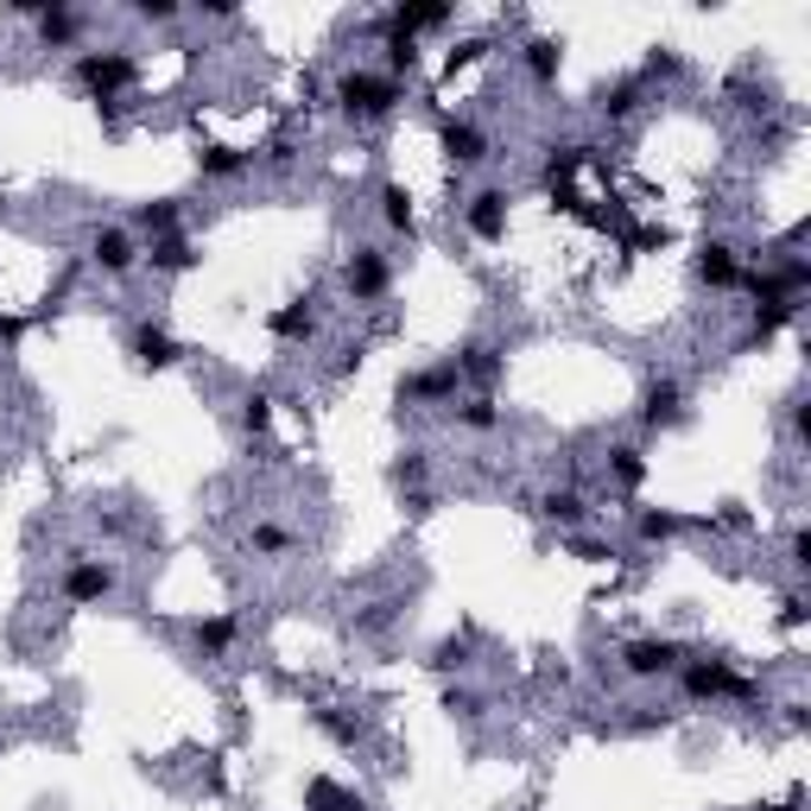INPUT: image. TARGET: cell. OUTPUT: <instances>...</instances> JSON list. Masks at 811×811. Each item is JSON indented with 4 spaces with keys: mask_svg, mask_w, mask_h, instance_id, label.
I'll list each match as a JSON object with an SVG mask.
<instances>
[{
    "mask_svg": "<svg viewBox=\"0 0 811 811\" xmlns=\"http://www.w3.org/2000/svg\"><path fill=\"white\" fill-rule=\"evenodd\" d=\"M393 101H400V83H393V76H380V71H349V76H343V108L361 115V121L387 115Z\"/></svg>",
    "mask_w": 811,
    "mask_h": 811,
    "instance_id": "1",
    "label": "cell"
},
{
    "mask_svg": "<svg viewBox=\"0 0 811 811\" xmlns=\"http://www.w3.org/2000/svg\"><path fill=\"white\" fill-rule=\"evenodd\" d=\"M621 666H628L634 679H666V672L684 666V647L666 640V634H647V640H628V647H621Z\"/></svg>",
    "mask_w": 811,
    "mask_h": 811,
    "instance_id": "2",
    "label": "cell"
},
{
    "mask_svg": "<svg viewBox=\"0 0 811 811\" xmlns=\"http://www.w3.org/2000/svg\"><path fill=\"white\" fill-rule=\"evenodd\" d=\"M679 672L691 698H748V679L735 666H723V659H684Z\"/></svg>",
    "mask_w": 811,
    "mask_h": 811,
    "instance_id": "3",
    "label": "cell"
},
{
    "mask_svg": "<svg viewBox=\"0 0 811 811\" xmlns=\"http://www.w3.org/2000/svg\"><path fill=\"white\" fill-rule=\"evenodd\" d=\"M76 76H83V83L108 101L121 83H133V57H127V51H101V57L89 51V57H76Z\"/></svg>",
    "mask_w": 811,
    "mask_h": 811,
    "instance_id": "4",
    "label": "cell"
},
{
    "mask_svg": "<svg viewBox=\"0 0 811 811\" xmlns=\"http://www.w3.org/2000/svg\"><path fill=\"white\" fill-rule=\"evenodd\" d=\"M463 223H469V235H482V241H501L507 235V191H476V197L463 203Z\"/></svg>",
    "mask_w": 811,
    "mask_h": 811,
    "instance_id": "5",
    "label": "cell"
},
{
    "mask_svg": "<svg viewBox=\"0 0 811 811\" xmlns=\"http://www.w3.org/2000/svg\"><path fill=\"white\" fill-rule=\"evenodd\" d=\"M343 285H349V299H361V304L380 299V292H387V253H380V248H355Z\"/></svg>",
    "mask_w": 811,
    "mask_h": 811,
    "instance_id": "6",
    "label": "cell"
},
{
    "mask_svg": "<svg viewBox=\"0 0 811 811\" xmlns=\"http://www.w3.org/2000/svg\"><path fill=\"white\" fill-rule=\"evenodd\" d=\"M64 596L71 603H101V596H115V571L96 564V558H76L71 571H64Z\"/></svg>",
    "mask_w": 811,
    "mask_h": 811,
    "instance_id": "7",
    "label": "cell"
},
{
    "mask_svg": "<svg viewBox=\"0 0 811 811\" xmlns=\"http://www.w3.org/2000/svg\"><path fill=\"white\" fill-rule=\"evenodd\" d=\"M679 412H684V387L679 380H653L647 387V400H640V425H679Z\"/></svg>",
    "mask_w": 811,
    "mask_h": 811,
    "instance_id": "8",
    "label": "cell"
},
{
    "mask_svg": "<svg viewBox=\"0 0 811 811\" xmlns=\"http://www.w3.org/2000/svg\"><path fill=\"white\" fill-rule=\"evenodd\" d=\"M698 279H704V285H716V292L742 279V260H735L729 241H704V248H698Z\"/></svg>",
    "mask_w": 811,
    "mask_h": 811,
    "instance_id": "9",
    "label": "cell"
},
{
    "mask_svg": "<svg viewBox=\"0 0 811 811\" xmlns=\"http://www.w3.org/2000/svg\"><path fill=\"white\" fill-rule=\"evenodd\" d=\"M133 260H140V248H133L127 228H101L96 235V267L101 273H133Z\"/></svg>",
    "mask_w": 811,
    "mask_h": 811,
    "instance_id": "10",
    "label": "cell"
},
{
    "mask_svg": "<svg viewBox=\"0 0 811 811\" xmlns=\"http://www.w3.org/2000/svg\"><path fill=\"white\" fill-rule=\"evenodd\" d=\"M444 152H451L456 165H482V159H488V140H482V127H469V121H444Z\"/></svg>",
    "mask_w": 811,
    "mask_h": 811,
    "instance_id": "11",
    "label": "cell"
},
{
    "mask_svg": "<svg viewBox=\"0 0 811 811\" xmlns=\"http://www.w3.org/2000/svg\"><path fill=\"white\" fill-rule=\"evenodd\" d=\"M133 355H140V361H147V368H172L177 361V343L172 336H165V329H140V336H133Z\"/></svg>",
    "mask_w": 811,
    "mask_h": 811,
    "instance_id": "12",
    "label": "cell"
},
{
    "mask_svg": "<svg viewBox=\"0 0 811 811\" xmlns=\"http://www.w3.org/2000/svg\"><path fill=\"white\" fill-rule=\"evenodd\" d=\"M197 172H203V177H241V172H248V152H235V147H203V152H197Z\"/></svg>",
    "mask_w": 811,
    "mask_h": 811,
    "instance_id": "13",
    "label": "cell"
},
{
    "mask_svg": "<svg viewBox=\"0 0 811 811\" xmlns=\"http://www.w3.org/2000/svg\"><path fill=\"white\" fill-rule=\"evenodd\" d=\"M380 216H387V228H393V235H406V228H412V197H406L400 184H380Z\"/></svg>",
    "mask_w": 811,
    "mask_h": 811,
    "instance_id": "14",
    "label": "cell"
},
{
    "mask_svg": "<svg viewBox=\"0 0 811 811\" xmlns=\"http://www.w3.org/2000/svg\"><path fill=\"white\" fill-rule=\"evenodd\" d=\"M267 329H273V336H292V343H299V336H311V329H317V317H311L304 304H285V311H273V317H267Z\"/></svg>",
    "mask_w": 811,
    "mask_h": 811,
    "instance_id": "15",
    "label": "cell"
},
{
    "mask_svg": "<svg viewBox=\"0 0 811 811\" xmlns=\"http://www.w3.org/2000/svg\"><path fill=\"white\" fill-rule=\"evenodd\" d=\"M527 71H532V83H552L558 76V45L552 39H532L527 45Z\"/></svg>",
    "mask_w": 811,
    "mask_h": 811,
    "instance_id": "16",
    "label": "cell"
},
{
    "mask_svg": "<svg viewBox=\"0 0 811 811\" xmlns=\"http://www.w3.org/2000/svg\"><path fill=\"white\" fill-rule=\"evenodd\" d=\"M133 223L152 228V235H165V228H177V203H140V209H133Z\"/></svg>",
    "mask_w": 811,
    "mask_h": 811,
    "instance_id": "17",
    "label": "cell"
},
{
    "mask_svg": "<svg viewBox=\"0 0 811 811\" xmlns=\"http://www.w3.org/2000/svg\"><path fill=\"white\" fill-rule=\"evenodd\" d=\"M456 425L463 431H495L501 425V412H495V400H469L463 412H456Z\"/></svg>",
    "mask_w": 811,
    "mask_h": 811,
    "instance_id": "18",
    "label": "cell"
},
{
    "mask_svg": "<svg viewBox=\"0 0 811 811\" xmlns=\"http://www.w3.org/2000/svg\"><path fill=\"white\" fill-rule=\"evenodd\" d=\"M152 267H165V273H184V267H191V248H184V241H159V248H152Z\"/></svg>",
    "mask_w": 811,
    "mask_h": 811,
    "instance_id": "19",
    "label": "cell"
},
{
    "mask_svg": "<svg viewBox=\"0 0 811 811\" xmlns=\"http://www.w3.org/2000/svg\"><path fill=\"white\" fill-rule=\"evenodd\" d=\"M545 513H552V520H564V527H577V520H583V495H552V501H545Z\"/></svg>",
    "mask_w": 811,
    "mask_h": 811,
    "instance_id": "20",
    "label": "cell"
},
{
    "mask_svg": "<svg viewBox=\"0 0 811 811\" xmlns=\"http://www.w3.org/2000/svg\"><path fill=\"white\" fill-rule=\"evenodd\" d=\"M615 476H621V482H640V476H647V463H640V451H634V444H621V451H615Z\"/></svg>",
    "mask_w": 811,
    "mask_h": 811,
    "instance_id": "21",
    "label": "cell"
},
{
    "mask_svg": "<svg viewBox=\"0 0 811 811\" xmlns=\"http://www.w3.org/2000/svg\"><path fill=\"white\" fill-rule=\"evenodd\" d=\"M197 640H203V647H228V640H235V621L216 615V621H203V628H197Z\"/></svg>",
    "mask_w": 811,
    "mask_h": 811,
    "instance_id": "22",
    "label": "cell"
},
{
    "mask_svg": "<svg viewBox=\"0 0 811 811\" xmlns=\"http://www.w3.org/2000/svg\"><path fill=\"white\" fill-rule=\"evenodd\" d=\"M285 545H292V539H285V532H279V527H253V552L279 558V552H285Z\"/></svg>",
    "mask_w": 811,
    "mask_h": 811,
    "instance_id": "23",
    "label": "cell"
},
{
    "mask_svg": "<svg viewBox=\"0 0 811 811\" xmlns=\"http://www.w3.org/2000/svg\"><path fill=\"white\" fill-rule=\"evenodd\" d=\"M672 527H679L672 513H640V539H666Z\"/></svg>",
    "mask_w": 811,
    "mask_h": 811,
    "instance_id": "24",
    "label": "cell"
}]
</instances>
